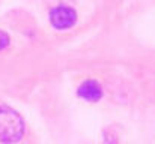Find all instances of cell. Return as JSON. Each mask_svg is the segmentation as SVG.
<instances>
[{"mask_svg":"<svg viewBox=\"0 0 155 144\" xmlns=\"http://www.w3.org/2000/svg\"><path fill=\"white\" fill-rule=\"evenodd\" d=\"M50 23L59 30L71 29L77 23V12L69 6H56L50 12Z\"/></svg>","mask_w":155,"mask_h":144,"instance_id":"7a4b0ae2","label":"cell"},{"mask_svg":"<svg viewBox=\"0 0 155 144\" xmlns=\"http://www.w3.org/2000/svg\"><path fill=\"white\" fill-rule=\"evenodd\" d=\"M77 93L81 99H86L89 102H97L103 96V87L100 86V83H97L94 80H87L80 84Z\"/></svg>","mask_w":155,"mask_h":144,"instance_id":"3957f363","label":"cell"},{"mask_svg":"<svg viewBox=\"0 0 155 144\" xmlns=\"http://www.w3.org/2000/svg\"><path fill=\"white\" fill-rule=\"evenodd\" d=\"M8 45H9V36H8V33H6V32L0 30V51H2V50H5Z\"/></svg>","mask_w":155,"mask_h":144,"instance_id":"277c9868","label":"cell"},{"mask_svg":"<svg viewBox=\"0 0 155 144\" xmlns=\"http://www.w3.org/2000/svg\"><path fill=\"white\" fill-rule=\"evenodd\" d=\"M24 135L23 117L11 107L0 105V143H17Z\"/></svg>","mask_w":155,"mask_h":144,"instance_id":"6da1fadb","label":"cell"}]
</instances>
